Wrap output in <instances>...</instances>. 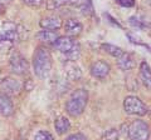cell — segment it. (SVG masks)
Instances as JSON below:
<instances>
[{
  "mask_svg": "<svg viewBox=\"0 0 151 140\" xmlns=\"http://www.w3.org/2000/svg\"><path fill=\"white\" fill-rule=\"evenodd\" d=\"M9 65H10V70L14 74L18 75H24L29 70V64H28L27 59L19 53H14L10 60H9Z\"/></svg>",
  "mask_w": 151,
  "mask_h": 140,
  "instance_id": "6",
  "label": "cell"
},
{
  "mask_svg": "<svg viewBox=\"0 0 151 140\" xmlns=\"http://www.w3.org/2000/svg\"><path fill=\"white\" fill-rule=\"evenodd\" d=\"M117 4H120L121 6H125V8H131L135 5V0H115Z\"/></svg>",
  "mask_w": 151,
  "mask_h": 140,
  "instance_id": "26",
  "label": "cell"
},
{
  "mask_svg": "<svg viewBox=\"0 0 151 140\" xmlns=\"http://www.w3.org/2000/svg\"><path fill=\"white\" fill-rule=\"evenodd\" d=\"M39 25L42 29H44V30L54 31V30L60 29L63 24H62L60 18H58V16H45L39 21Z\"/></svg>",
  "mask_w": 151,
  "mask_h": 140,
  "instance_id": "11",
  "label": "cell"
},
{
  "mask_svg": "<svg viewBox=\"0 0 151 140\" xmlns=\"http://www.w3.org/2000/svg\"><path fill=\"white\" fill-rule=\"evenodd\" d=\"M53 45L58 51L68 55L70 51H73V49L79 44L74 39L69 38V36H58V39L54 41Z\"/></svg>",
  "mask_w": 151,
  "mask_h": 140,
  "instance_id": "7",
  "label": "cell"
},
{
  "mask_svg": "<svg viewBox=\"0 0 151 140\" xmlns=\"http://www.w3.org/2000/svg\"><path fill=\"white\" fill-rule=\"evenodd\" d=\"M64 73L69 80H79L82 78V70L73 60H67L64 63Z\"/></svg>",
  "mask_w": 151,
  "mask_h": 140,
  "instance_id": "9",
  "label": "cell"
},
{
  "mask_svg": "<svg viewBox=\"0 0 151 140\" xmlns=\"http://www.w3.org/2000/svg\"><path fill=\"white\" fill-rule=\"evenodd\" d=\"M65 140H87V136L82 133H76V134L69 135Z\"/></svg>",
  "mask_w": 151,
  "mask_h": 140,
  "instance_id": "24",
  "label": "cell"
},
{
  "mask_svg": "<svg viewBox=\"0 0 151 140\" xmlns=\"http://www.w3.org/2000/svg\"><path fill=\"white\" fill-rule=\"evenodd\" d=\"M69 1L70 0H47V9L48 10H55V9L69 4Z\"/></svg>",
  "mask_w": 151,
  "mask_h": 140,
  "instance_id": "19",
  "label": "cell"
},
{
  "mask_svg": "<svg viewBox=\"0 0 151 140\" xmlns=\"http://www.w3.org/2000/svg\"><path fill=\"white\" fill-rule=\"evenodd\" d=\"M23 3L25 4V5H28V6H40L42 4H43L45 0H22Z\"/></svg>",
  "mask_w": 151,
  "mask_h": 140,
  "instance_id": "22",
  "label": "cell"
},
{
  "mask_svg": "<svg viewBox=\"0 0 151 140\" xmlns=\"http://www.w3.org/2000/svg\"><path fill=\"white\" fill-rule=\"evenodd\" d=\"M102 140H119V132L116 129H110L103 134Z\"/></svg>",
  "mask_w": 151,
  "mask_h": 140,
  "instance_id": "21",
  "label": "cell"
},
{
  "mask_svg": "<svg viewBox=\"0 0 151 140\" xmlns=\"http://www.w3.org/2000/svg\"><path fill=\"white\" fill-rule=\"evenodd\" d=\"M110 64L103 62V60H98V62H94L92 65H91V75L96 79H105L108 74H110Z\"/></svg>",
  "mask_w": 151,
  "mask_h": 140,
  "instance_id": "8",
  "label": "cell"
},
{
  "mask_svg": "<svg viewBox=\"0 0 151 140\" xmlns=\"http://www.w3.org/2000/svg\"><path fill=\"white\" fill-rule=\"evenodd\" d=\"M130 24L132 25V26H135V28H140V29H144L145 28V25L141 23L137 18H135V16H131L130 18Z\"/></svg>",
  "mask_w": 151,
  "mask_h": 140,
  "instance_id": "25",
  "label": "cell"
},
{
  "mask_svg": "<svg viewBox=\"0 0 151 140\" xmlns=\"http://www.w3.org/2000/svg\"><path fill=\"white\" fill-rule=\"evenodd\" d=\"M101 48L103 51H106L107 54H110L112 55L113 58H119L122 55V53H124V50H122L120 46H116V45H113V44H102L101 45Z\"/></svg>",
  "mask_w": 151,
  "mask_h": 140,
  "instance_id": "18",
  "label": "cell"
},
{
  "mask_svg": "<svg viewBox=\"0 0 151 140\" xmlns=\"http://www.w3.org/2000/svg\"><path fill=\"white\" fill-rule=\"evenodd\" d=\"M88 103V91L86 89H77L72 93L69 99L65 103V111L68 115L77 118L82 115Z\"/></svg>",
  "mask_w": 151,
  "mask_h": 140,
  "instance_id": "2",
  "label": "cell"
},
{
  "mask_svg": "<svg viewBox=\"0 0 151 140\" xmlns=\"http://www.w3.org/2000/svg\"><path fill=\"white\" fill-rule=\"evenodd\" d=\"M14 114V104L6 94L0 93V115L10 116Z\"/></svg>",
  "mask_w": 151,
  "mask_h": 140,
  "instance_id": "12",
  "label": "cell"
},
{
  "mask_svg": "<svg viewBox=\"0 0 151 140\" xmlns=\"http://www.w3.org/2000/svg\"><path fill=\"white\" fill-rule=\"evenodd\" d=\"M117 65H119V68L121 70H124V71H126V70H131L135 68V60L134 58H132V55L129 54V53H122L121 57L117 58Z\"/></svg>",
  "mask_w": 151,
  "mask_h": 140,
  "instance_id": "14",
  "label": "cell"
},
{
  "mask_svg": "<svg viewBox=\"0 0 151 140\" xmlns=\"http://www.w3.org/2000/svg\"><path fill=\"white\" fill-rule=\"evenodd\" d=\"M81 9H82V13L84 15H89V14L93 13V9H92V5H91V1H89V0L84 4V5L81 6Z\"/></svg>",
  "mask_w": 151,
  "mask_h": 140,
  "instance_id": "23",
  "label": "cell"
},
{
  "mask_svg": "<svg viewBox=\"0 0 151 140\" xmlns=\"http://www.w3.org/2000/svg\"><path fill=\"white\" fill-rule=\"evenodd\" d=\"M140 78H141V80H142L144 85L147 88V90H150V88H151V71H150V65L146 62H142L140 65Z\"/></svg>",
  "mask_w": 151,
  "mask_h": 140,
  "instance_id": "15",
  "label": "cell"
},
{
  "mask_svg": "<svg viewBox=\"0 0 151 140\" xmlns=\"http://www.w3.org/2000/svg\"><path fill=\"white\" fill-rule=\"evenodd\" d=\"M127 135L130 140H149L150 127L144 120H134L127 127Z\"/></svg>",
  "mask_w": 151,
  "mask_h": 140,
  "instance_id": "4",
  "label": "cell"
},
{
  "mask_svg": "<svg viewBox=\"0 0 151 140\" xmlns=\"http://www.w3.org/2000/svg\"><path fill=\"white\" fill-rule=\"evenodd\" d=\"M63 28H64L65 34H67L69 38H72V36H78L82 33V30H83L82 23L78 21L77 19H68V20H65Z\"/></svg>",
  "mask_w": 151,
  "mask_h": 140,
  "instance_id": "10",
  "label": "cell"
},
{
  "mask_svg": "<svg viewBox=\"0 0 151 140\" xmlns=\"http://www.w3.org/2000/svg\"><path fill=\"white\" fill-rule=\"evenodd\" d=\"M12 3V0H0V4H3V5H5V4H9Z\"/></svg>",
  "mask_w": 151,
  "mask_h": 140,
  "instance_id": "28",
  "label": "cell"
},
{
  "mask_svg": "<svg viewBox=\"0 0 151 140\" xmlns=\"http://www.w3.org/2000/svg\"><path fill=\"white\" fill-rule=\"evenodd\" d=\"M34 140H53V135L47 130H40L34 135Z\"/></svg>",
  "mask_w": 151,
  "mask_h": 140,
  "instance_id": "20",
  "label": "cell"
},
{
  "mask_svg": "<svg viewBox=\"0 0 151 140\" xmlns=\"http://www.w3.org/2000/svg\"><path fill=\"white\" fill-rule=\"evenodd\" d=\"M58 33L57 31H50V30H42L37 34V39L40 40L42 43L45 44H53L54 41L58 39Z\"/></svg>",
  "mask_w": 151,
  "mask_h": 140,
  "instance_id": "16",
  "label": "cell"
},
{
  "mask_svg": "<svg viewBox=\"0 0 151 140\" xmlns=\"http://www.w3.org/2000/svg\"><path fill=\"white\" fill-rule=\"evenodd\" d=\"M19 38L18 25L10 20H0V41H15Z\"/></svg>",
  "mask_w": 151,
  "mask_h": 140,
  "instance_id": "5",
  "label": "cell"
},
{
  "mask_svg": "<svg viewBox=\"0 0 151 140\" xmlns=\"http://www.w3.org/2000/svg\"><path fill=\"white\" fill-rule=\"evenodd\" d=\"M88 1V0H70L69 4H72V5H76V6H82L84 5Z\"/></svg>",
  "mask_w": 151,
  "mask_h": 140,
  "instance_id": "27",
  "label": "cell"
},
{
  "mask_svg": "<svg viewBox=\"0 0 151 140\" xmlns=\"http://www.w3.org/2000/svg\"><path fill=\"white\" fill-rule=\"evenodd\" d=\"M52 65H53V58L48 48L45 46H38L33 54V69L38 78L45 79L49 75Z\"/></svg>",
  "mask_w": 151,
  "mask_h": 140,
  "instance_id": "1",
  "label": "cell"
},
{
  "mask_svg": "<svg viewBox=\"0 0 151 140\" xmlns=\"http://www.w3.org/2000/svg\"><path fill=\"white\" fill-rule=\"evenodd\" d=\"M124 110L126 114L135 116H144L149 113V108L146 104L135 95H129L124 100Z\"/></svg>",
  "mask_w": 151,
  "mask_h": 140,
  "instance_id": "3",
  "label": "cell"
},
{
  "mask_svg": "<svg viewBox=\"0 0 151 140\" xmlns=\"http://www.w3.org/2000/svg\"><path fill=\"white\" fill-rule=\"evenodd\" d=\"M1 88H3V90L5 91L6 95L8 94H18V93L22 90V84L19 83L17 79L6 78L3 80Z\"/></svg>",
  "mask_w": 151,
  "mask_h": 140,
  "instance_id": "13",
  "label": "cell"
},
{
  "mask_svg": "<svg viewBox=\"0 0 151 140\" xmlns=\"http://www.w3.org/2000/svg\"><path fill=\"white\" fill-rule=\"evenodd\" d=\"M54 128L59 135H63L67 132H69L70 121L68 120V118H65V116H59V118L55 119V121H54Z\"/></svg>",
  "mask_w": 151,
  "mask_h": 140,
  "instance_id": "17",
  "label": "cell"
}]
</instances>
